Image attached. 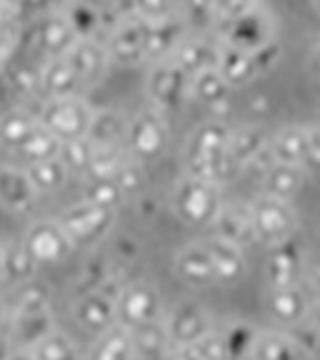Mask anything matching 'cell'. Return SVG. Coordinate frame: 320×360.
Wrapping results in <instances>:
<instances>
[{"label":"cell","instance_id":"6da1fadb","mask_svg":"<svg viewBox=\"0 0 320 360\" xmlns=\"http://www.w3.org/2000/svg\"><path fill=\"white\" fill-rule=\"evenodd\" d=\"M233 125L225 123L220 115L203 120L191 130L183 146V173L200 175V178L215 180V183H228L236 170V160L228 153Z\"/></svg>","mask_w":320,"mask_h":360},{"label":"cell","instance_id":"7a4b0ae2","mask_svg":"<svg viewBox=\"0 0 320 360\" xmlns=\"http://www.w3.org/2000/svg\"><path fill=\"white\" fill-rule=\"evenodd\" d=\"M223 202L220 183L193 173H180L170 191V208L175 218L191 228H210Z\"/></svg>","mask_w":320,"mask_h":360},{"label":"cell","instance_id":"3957f363","mask_svg":"<svg viewBox=\"0 0 320 360\" xmlns=\"http://www.w3.org/2000/svg\"><path fill=\"white\" fill-rule=\"evenodd\" d=\"M53 310L48 292L43 288L25 283L18 292L15 300V313L11 321V340L15 343V355L20 348L35 343L43 335L53 330Z\"/></svg>","mask_w":320,"mask_h":360},{"label":"cell","instance_id":"277c9868","mask_svg":"<svg viewBox=\"0 0 320 360\" xmlns=\"http://www.w3.org/2000/svg\"><path fill=\"white\" fill-rule=\"evenodd\" d=\"M170 143V123L168 112L148 105L128 118V130H125V150L141 160L143 165L153 163L163 155Z\"/></svg>","mask_w":320,"mask_h":360},{"label":"cell","instance_id":"5b68a950","mask_svg":"<svg viewBox=\"0 0 320 360\" xmlns=\"http://www.w3.org/2000/svg\"><path fill=\"white\" fill-rule=\"evenodd\" d=\"M276 15L260 3L253 11L243 13L231 20H218L213 35L223 45H231L238 51H258L260 45L276 40Z\"/></svg>","mask_w":320,"mask_h":360},{"label":"cell","instance_id":"8992f818","mask_svg":"<svg viewBox=\"0 0 320 360\" xmlns=\"http://www.w3.org/2000/svg\"><path fill=\"white\" fill-rule=\"evenodd\" d=\"M123 283L115 276L93 290L78 292L73 303V318L88 335H101L108 328L118 326V292Z\"/></svg>","mask_w":320,"mask_h":360},{"label":"cell","instance_id":"52a82bcc","mask_svg":"<svg viewBox=\"0 0 320 360\" xmlns=\"http://www.w3.org/2000/svg\"><path fill=\"white\" fill-rule=\"evenodd\" d=\"M248 205H250V215H253L258 240L263 245H276V243H283L288 238H295V233L300 228V220H298V210L293 208V200L260 193Z\"/></svg>","mask_w":320,"mask_h":360},{"label":"cell","instance_id":"ba28073f","mask_svg":"<svg viewBox=\"0 0 320 360\" xmlns=\"http://www.w3.org/2000/svg\"><path fill=\"white\" fill-rule=\"evenodd\" d=\"M146 96L153 108L175 112L191 101V75L175 63V58L151 63L146 78Z\"/></svg>","mask_w":320,"mask_h":360},{"label":"cell","instance_id":"9c48e42d","mask_svg":"<svg viewBox=\"0 0 320 360\" xmlns=\"http://www.w3.org/2000/svg\"><path fill=\"white\" fill-rule=\"evenodd\" d=\"M148 28L151 20L138 13L128 11L120 15L115 28L105 35V51L110 58V65L135 68L148 63Z\"/></svg>","mask_w":320,"mask_h":360},{"label":"cell","instance_id":"30bf717a","mask_svg":"<svg viewBox=\"0 0 320 360\" xmlns=\"http://www.w3.org/2000/svg\"><path fill=\"white\" fill-rule=\"evenodd\" d=\"M90 118H93V105L83 96L45 98L38 110L40 125L56 133L60 141H70L88 133Z\"/></svg>","mask_w":320,"mask_h":360},{"label":"cell","instance_id":"8fae6325","mask_svg":"<svg viewBox=\"0 0 320 360\" xmlns=\"http://www.w3.org/2000/svg\"><path fill=\"white\" fill-rule=\"evenodd\" d=\"M115 218H118V210L103 208L98 202H90L85 198H80L70 208L63 210V215L58 220H60V225L65 228L70 240L78 248V245H93V243L103 240L113 231Z\"/></svg>","mask_w":320,"mask_h":360},{"label":"cell","instance_id":"7c38bea8","mask_svg":"<svg viewBox=\"0 0 320 360\" xmlns=\"http://www.w3.org/2000/svg\"><path fill=\"white\" fill-rule=\"evenodd\" d=\"M165 318L163 295L148 281H128L118 292V323L128 328L148 326Z\"/></svg>","mask_w":320,"mask_h":360},{"label":"cell","instance_id":"4fadbf2b","mask_svg":"<svg viewBox=\"0 0 320 360\" xmlns=\"http://www.w3.org/2000/svg\"><path fill=\"white\" fill-rule=\"evenodd\" d=\"M20 240L40 268L63 263L75 250V243L70 240V236L65 233V228H63L58 218H45L33 223Z\"/></svg>","mask_w":320,"mask_h":360},{"label":"cell","instance_id":"5bb4252c","mask_svg":"<svg viewBox=\"0 0 320 360\" xmlns=\"http://www.w3.org/2000/svg\"><path fill=\"white\" fill-rule=\"evenodd\" d=\"M170 268H173V276L193 290H208V288L218 285V273H215L213 255H210L205 238L175 250Z\"/></svg>","mask_w":320,"mask_h":360},{"label":"cell","instance_id":"9a60e30c","mask_svg":"<svg viewBox=\"0 0 320 360\" xmlns=\"http://www.w3.org/2000/svg\"><path fill=\"white\" fill-rule=\"evenodd\" d=\"M163 326L168 330L170 345H188L213 330L215 318L200 303H178L170 310H165Z\"/></svg>","mask_w":320,"mask_h":360},{"label":"cell","instance_id":"2e32d148","mask_svg":"<svg viewBox=\"0 0 320 360\" xmlns=\"http://www.w3.org/2000/svg\"><path fill=\"white\" fill-rule=\"evenodd\" d=\"M303 270H305V250L295 238H288V240L276 243V245H268L263 276L270 288L303 283L305 276Z\"/></svg>","mask_w":320,"mask_h":360},{"label":"cell","instance_id":"e0dca14e","mask_svg":"<svg viewBox=\"0 0 320 360\" xmlns=\"http://www.w3.org/2000/svg\"><path fill=\"white\" fill-rule=\"evenodd\" d=\"M310 308H313V298L303 283L278 285L268 290V310L283 328H293L308 321Z\"/></svg>","mask_w":320,"mask_h":360},{"label":"cell","instance_id":"ac0fdd59","mask_svg":"<svg viewBox=\"0 0 320 360\" xmlns=\"http://www.w3.org/2000/svg\"><path fill=\"white\" fill-rule=\"evenodd\" d=\"M210 236L225 238V240L236 243L245 250L260 245L253 215H250V205H228V202H223L220 213L210 223Z\"/></svg>","mask_w":320,"mask_h":360},{"label":"cell","instance_id":"d6986e66","mask_svg":"<svg viewBox=\"0 0 320 360\" xmlns=\"http://www.w3.org/2000/svg\"><path fill=\"white\" fill-rule=\"evenodd\" d=\"M40 193L28 170L18 165H0V208L11 213H28L35 208Z\"/></svg>","mask_w":320,"mask_h":360},{"label":"cell","instance_id":"ffe728a7","mask_svg":"<svg viewBox=\"0 0 320 360\" xmlns=\"http://www.w3.org/2000/svg\"><path fill=\"white\" fill-rule=\"evenodd\" d=\"M70 68H73L78 78L85 85H93L105 75L108 65H110V58H108L105 43L98 38H78L65 53H63Z\"/></svg>","mask_w":320,"mask_h":360},{"label":"cell","instance_id":"44dd1931","mask_svg":"<svg viewBox=\"0 0 320 360\" xmlns=\"http://www.w3.org/2000/svg\"><path fill=\"white\" fill-rule=\"evenodd\" d=\"M188 33H191V28L178 11L158 18V20H151V28H148V63L173 58Z\"/></svg>","mask_w":320,"mask_h":360},{"label":"cell","instance_id":"7402d4cb","mask_svg":"<svg viewBox=\"0 0 320 360\" xmlns=\"http://www.w3.org/2000/svg\"><path fill=\"white\" fill-rule=\"evenodd\" d=\"M173 58L193 78V75L200 73V70H208V68L218 65L220 40L215 38L213 33H188Z\"/></svg>","mask_w":320,"mask_h":360},{"label":"cell","instance_id":"603a6c76","mask_svg":"<svg viewBox=\"0 0 320 360\" xmlns=\"http://www.w3.org/2000/svg\"><path fill=\"white\" fill-rule=\"evenodd\" d=\"M205 243H208L210 255H213L218 285H236L248 270V250L218 236H208Z\"/></svg>","mask_w":320,"mask_h":360},{"label":"cell","instance_id":"cb8c5ba5","mask_svg":"<svg viewBox=\"0 0 320 360\" xmlns=\"http://www.w3.org/2000/svg\"><path fill=\"white\" fill-rule=\"evenodd\" d=\"M38 85L43 88L45 98H65V96H80L85 83L78 78L70 63L63 56L48 58L38 75Z\"/></svg>","mask_w":320,"mask_h":360},{"label":"cell","instance_id":"d4e9b609","mask_svg":"<svg viewBox=\"0 0 320 360\" xmlns=\"http://www.w3.org/2000/svg\"><path fill=\"white\" fill-rule=\"evenodd\" d=\"M305 178H308V170L303 165L273 163L260 175V193L293 200L305 188Z\"/></svg>","mask_w":320,"mask_h":360},{"label":"cell","instance_id":"484cf974","mask_svg":"<svg viewBox=\"0 0 320 360\" xmlns=\"http://www.w3.org/2000/svg\"><path fill=\"white\" fill-rule=\"evenodd\" d=\"M250 358L288 360V358H305V355L300 350L298 340L293 338L290 328H260Z\"/></svg>","mask_w":320,"mask_h":360},{"label":"cell","instance_id":"4316f807","mask_svg":"<svg viewBox=\"0 0 320 360\" xmlns=\"http://www.w3.org/2000/svg\"><path fill=\"white\" fill-rule=\"evenodd\" d=\"M125 130H128V118L115 108H93V118L88 125V138L96 148L105 146H123Z\"/></svg>","mask_w":320,"mask_h":360},{"label":"cell","instance_id":"83f0119b","mask_svg":"<svg viewBox=\"0 0 320 360\" xmlns=\"http://www.w3.org/2000/svg\"><path fill=\"white\" fill-rule=\"evenodd\" d=\"M215 68L223 73V78L233 88H243V85L260 78L253 51H238V48H231V45H223V43H220V58Z\"/></svg>","mask_w":320,"mask_h":360},{"label":"cell","instance_id":"f1b7e54d","mask_svg":"<svg viewBox=\"0 0 320 360\" xmlns=\"http://www.w3.org/2000/svg\"><path fill=\"white\" fill-rule=\"evenodd\" d=\"M28 0H0V70L15 53L23 35V11Z\"/></svg>","mask_w":320,"mask_h":360},{"label":"cell","instance_id":"f546056e","mask_svg":"<svg viewBox=\"0 0 320 360\" xmlns=\"http://www.w3.org/2000/svg\"><path fill=\"white\" fill-rule=\"evenodd\" d=\"M270 135L265 133L260 125H238V128L231 130V141H228V153L236 160V165L241 170H245L248 165L253 163V158L258 153H263L268 148Z\"/></svg>","mask_w":320,"mask_h":360},{"label":"cell","instance_id":"4dcf8cb0","mask_svg":"<svg viewBox=\"0 0 320 360\" xmlns=\"http://www.w3.org/2000/svg\"><path fill=\"white\" fill-rule=\"evenodd\" d=\"M88 355L96 360H133L135 348H133V333H130V328L118 323V326L108 328L105 333L96 335Z\"/></svg>","mask_w":320,"mask_h":360},{"label":"cell","instance_id":"1f68e13d","mask_svg":"<svg viewBox=\"0 0 320 360\" xmlns=\"http://www.w3.org/2000/svg\"><path fill=\"white\" fill-rule=\"evenodd\" d=\"M233 85L223 78L218 68H208V70H200L191 78V101L200 103L205 108H220L228 103L233 93Z\"/></svg>","mask_w":320,"mask_h":360},{"label":"cell","instance_id":"d6a6232c","mask_svg":"<svg viewBox=\"0 0 320 360\" xmlns=\"http://www.w3.org/2000/svg\"><path fill=\"white\" fill-rule=\"evenodd\" d=\"M78 40V35L73 33L70 22L65 20L63 11H56L51 15H45L43 22L38 25V45L43 48V53L48 58H58Z\"/></svg>","mask_w":320,"mask_h":360},{"label":"cell","instance_id":"836d02e7","mask_svg":"<svg viewBox=\"0 0 320 360\" xmlns=\"http://www.w3.org/2000/svg\"><path fill=\"white\" fill-rule=\"evenodd\" d=\"M18 355L25 358H40V360H65V358H80V345L75 343L68 333L53 328L48 335H43L35 343L25 345L18 350Z\"/></svg>","mask_w":320,"mask_h":360},{"label":"cell","instance_id":"e575fe53","mask_svg":"<svg viewBox=\"0 0 320 360\" xmlns=\"http://www.w3.org/2000/svg\"><path fill=\"white\" fill-rule=\"evenodd\" d=\"M305 135H308V125H288V128L278 130L276 135H270L268 148L273 153V160L276 163L303 165Z\"/></svg>","mask_w":320,"mask_h":360},{"label":"cell","instance_id":"d590c367","mask_svg":"<svg viewBox=\"0 0 320 360\" xmlns=\"http://www.w3.org/2000/svg\"><path fill=\"white\" fill-rule=\"evenodd\" d=\"M38 270L40 265L33 260L23 240L3 243V281L25 285V283H33Z\"/></svg>","mask_w":320,"mask_h":360},{"label":"cell","instance_id":"8d00e7d4","mask_svg":"<svg viewBox=\"0 0 320 360\" xmlns=\"http://www.w3.org/2000/svg\"><path fill=\"white\" fill-rule=\"evenodd\" d=\"M225 358H250L260 328L248 321H231L218 326Z\"/></svg>","mask_w":320,"mask_h":360},{"label":"cell","instance_id":"74e56055","mask_svg":"<svg viewBox=\"0 0 320 360\" xmlns=\"http://www.w3.org/2000/svg\"><path fill=\"white\" fill-rule=\"evenodd\" d=\"M130 333H133L135 358H143V360L168 358L170 338H168V330H165L163 321L148 323V326H138V328H130Z\"/></svg>","mask_w":320,"mask_h":360},{"label":"cell","instance_id":"f35d334b","mask_svg":"<svg viewBox=\"0 0 320 360\" xmlns=\"http://www.w3.org/2000/svg\"><path fill=\"white\" fill-rule=\"evenodd\" d=\"M28 170L33 186L38 188V193H58L63 186H65L68 175H70V168L65 165L60 155L56 158H45V160H35V163L25 165Z\"/></svg>","mask_w":320,"mask_h":360},{"label":"cell","instance_id":"ab89813d","mask_svg":"<svg viewBox=\"0 0 320 360\" xmlns=\"http://www.w3.org/2000/svg\"><path fill=\"white\" fill-rule=\"evenodd\" d=\"M40 125L38 115H28V112H8L0 118V146L18 150L23 143L28 141L30 133Z\"/></svg>","mask_w":320,"mask_h":360},{"label":"cell","instance_id":"60d3db41","mask_svg":"<svg viewBox=\"0 0 320 360\" xmlns=\"http://www.w3.org/2000/svg\"><path fill=\"white\" fill-rule=\"evenodd\" d=\"M60 146H63V141L56 133H51L45 125H38V128L30 133L28 141L23 143L15 153H18V158H23L25 165H28V163H35V160H45V158L60 155Z\"/></svg>","mask_w":320,"mask_h":360},{"label":"cell","instance_id":"b9f144b4","mask_svg":"<svg viewBox=\"0 0 320 360\" xmlns=\"http://www.w3.org/2000/svg\"><path fill=\"white\" fill-rule=\"evenodd\" d=\"M130 158V153L125 150V146H105L96 148L93 158H90L85 178H115L118 170L125 165V160Z\"/></svg>","mask_w":320,"mask_h":360},{"label":"cell","instance_id":"7bdbcfd3","mask_svg":"<svg viewBox=\"0 0 320 360\" xmlns=\"http://www.w3.org/2000/svg\"><path fill=\"white\" fill-rule=\"evenodd\" d=\"M83 198L90 202H98L103 208L120 210V205L125 202V191L118 186V180L113 178H85L83 186Z\"/></svg>","mask_w":320,"mask_h":360},{"label":"cell","instance_id":"ee69618b","mask_svg":"<svg viewBox=\"0 0 320 360\" xmlns=\"http://www.w3.org/2000/svg\"><path fill=\"white\" fill-rule=\"evenodd\" d=\"M178 13L188 22L191 33H213L215 28L213 0H178Z\"/></svg>","mask_w":320,"mask_h":360},{"label":"cell","instance_id":"f6af8a7d","mask_svg":"<svg viewBox=\"0 0 320 360\" xmlns=\"http://www.w3.org/2000/svg\"><path fill=\"white\" fill-rule=\"evenodd\" d=\"M93 153H96V146H93V141H90L88 135L63 141V146H60V158L65 160L70 173H85Z\"/></svg>","mask_w":320,"mask_h":360},{"label":"cell","instance_id":"bcb514c9","mask_svg":"<svg viewBox=\"0 0 320 360\" xmlns=\"http://www.w3.org/2000/svg\"><path fill=\"white\" fill-rule=\"evenodd\" d=\"M110 276H113V270H110V263H108V260H103V258L90 260V263L85 265L83 276L78 278V288H75V292L93 290V288L103 285Z\"/></svg>","mask_w":320,"mask_h":360},{"label":"cell","instance_id":"7dc6e473","mask_svg":"<svg viewBox=\"0 0 320 360\" xmlns=\"http://www.w3.org/2000/svg\"><path fill=\"white\" fill-rule=\"evenodd\" d=\"M130 11L148 20H158L178 11V0H130Z\"/></svg>","mask_w":320,"mask_h":360},{"label":"cell","instance_id":"c3c4849f","mask_svg":"<svg viewBox=\"0 0 320 360\" xmlns=\"http://www.w3.org/2000/svg\"><path fill=\"white\" fill-rule=\"evenodd\" d=\"M290 333H293V338L298 340L305 358H308V355H320V330L310 323V318L298 323V326H293Z\"/></svg>","mask_w":320,"mask_h":360},{"label":"cell","instance_id":"681fc988","mask_svg":"<svg viewBox=\"0 0 320 360\" xmlns=\"http://www.w3.org/2000/svg\"><path fill=\"white\" fill-rule=\"evenodd\" d=\"M215 6V22L218 20H231V18H238L243 13L253 11V8L260 6V0H213Z\"/></svg>","mask_w":320,"mask_h":360},{"label":"cell","instance_id":"f907efd6","mask_svg":"<svg viewBox=\"0 0 320 360\" xmlns=\"http://www.w3.org/2000/svg\"><path fill=\"white\" fill-rule=\"evenodd\" d=\"M303 168L308 173H320V125H308Z\"/></svg>","mask_w":320,"mask_h":360},{"label":"cell","instance_id":"816d5d0a","mask_svg":"<svg viewBox=\"0 0 320 360\" xmlns=\"http://www.w3.org/2000/svg\"><path fill=\"white\" fill-rule=\"evenodd\" d=\"M303 285H305V290L310 292L313 303L315 300H320V265H315L308 276H303Z\"/></svg>","mask_w":320,"mask_h":360},{"label":"cell","instance_id":"f5cc1de1","mask_svg":"<svg viewBox=\"0 0 320 360\" xmlns=\"http://www.w3.org/2000/svg\"><path fill=\"white\" fill-rule=\"evenodd\" d=\"M308 63H310V70H313L315 78H320V35H318V38H315L313 48H310V58H308Z\"/></svg>","mask_w":320,"mask_h":360},{"label":"cell","instance_id":"db71d44e","mask_svg":"<svg viewBox=\"0 0 320 360\" xmlns=\"http://www.w3.org/2000/svg\"><path fill=\"white\" fill-rule=\"evenodd\" d=\"M3 355H15V343L11 340V335L0 338V358H3Z\"/></svg>","mask_w":320,"mask_h":360},{"label":"cell","instance_id":"11a10c76","mask_svg":"<svg viewBox=\"0 0 320 360\" xmlns=\"http://www.w3.org/2000/svg\"><path fill=\"white\" fill-rule=\"evenodd\" d=\"M308 318H310V323H313V326L320 330V300H315V303H313V308H310Z\"/></svg>","mask_w":320,"mask_h":360},{"label":"cell","instance_id":"9f6ffc18","mask_svg":"<svg viewBox=\"0 0 320 360\" xmlns=\"http://www.w3.org/2000/svg\"><path fill=\"white\" fill-rule=\"evenodd\" d=\"M0 283H3V243H0Z\"/></svg>","mask_w":320,"mask_h":360},{"label":"cell","instance_id":"6f0895ef","mask_svg":"<svg viewBox=\"0 0 320 360\" xmlns=\"http://www.w3.org/2000/svg\"><path fill=\"white\" fill-rule=\"evenodd\" d=\"M3 318H6V303H3V298H0V323H3Z\"/></svg>","mask_w":320,"mask_h":360},{"label":"cell","instance_id":"680465c9","mask_svg":"<svg viewBox=\"0 0 320 360\" xmlns=\"http://www.w3.org/2000/svg\"><path fill=\"white\" fill-rule=\"evenodd\" d=\"M28 3H30V0H28ZM43 3H60V8H63L68 3V0H43Z\"/></svg>","mask_w":320,"mask_h":360},{"label":"cell","instance_id":"91938a15","mask_svg":"<svg viewBox=\"0 0 320 360\" xmlns=\"http://www.w3.org/2000/svg\"><path fill=\"white\" fill-rule=\"evenodd\" d=\"M313 3H315V6H318V8H320V0H313Z\"/></svg>","mask_w":320,"mask_h":360},{"label":"cell","instance_id":"94428289","mask_svg":"<svg viewBox=\"0 0 320 360\" xmlns=\"http://www.w3.org/2000/svg\"><path fill=\"white\" fill-rule=\"evenodd\" d=\"M108 3H110V0H108Z\"/></svg>","mask_w":320,"mask_h":360}]
</instances>
